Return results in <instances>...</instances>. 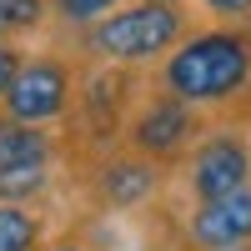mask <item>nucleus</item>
<instances>
[{
	"mask_svg": "<svg viewBox=\"0 0 251 251\" xmlns=\"http://www.w3.org/2000/svg\"><path fill=\"white\" fill-rule=\"evenodd\" d=\"M146 75H151V86L181 96L186 106L206 111L211 121L246 116L251 111V30L206 20Z\"/></svg>",
	"mask_w": 251,
	"mask_h": 251,
	"instance_id": "f257e3e1",
	"label": "nucleus"
},
{
	"mask_svg": "<svg viewBox=\"0 0 251 251\" xmlns=\"http://www.w3.org/2000/svg\"><path fill=\"white\" fill-rule=\"evenodd\" d=\"M191 30H196L191 0H126L80 35H66V46L86 60H106V66H126V71H156Z\"/></svg>",
	"mask_w": 251,
	"mask_h": 251,
	"instance_id": "f03ea898",
	"label": "nucleus"
},
{
	"mask_svg": "<svg viewBox=\"0 0 251 251\" xmlns=\"http://www.w3.org/2000/svg\"><path fill=\"white\" fill-rule=\"evenodd\" d=\"M75 80H80V55L66 40H55L46 50H25L5 100H0V116L30 121V126H60L75 106Z\"/></svg>",
	"mask_w": 251,
	"mask_h": 251,
	"instance_id": "7ed1b4c3",
	"label": "nucleus"
},
{
	"mask_svg": "<svg viewBox=\"0 0 251 251\" xmlns=\"http://www.w3.org/2000/svg\"><path fill=\"white\" fill-rule=\"evenodd\" d=\"M206 126H211L206 111H196V106H186L181 96L151 86V75H146V91L136 100L131 121H126L121 146H131V151H141V156H151V161L176 171V166L191 156V146L206 136Z\"/></svg>",
	"mask_w": 251,
	"mask_h": 251,
	"instance_id": "20e7f679",
	"label": "nucleus"
},
{
	"mask_svg": "<svg viewBox=\"0 0 251 251\" xmlns=\"http://www.w3.org/2000/svg\"><path fill=\"white\" fill-rule=\"evenodd\" d=\"M186 201H211V196H231L241 186H251V131L226 116L211 121L206 136L191 146V156L176 166Z\"/></svg>",
	"mask_w": 251,
	"mask_h": 251,
	"instance_id": "39448f33",
	"label": "nucleus"
},
{
	"mask_svg": "<svg viewBox=\"0 0 251 251\" xmlns=\"http://www.w3.org/2000/svg\"><path fill=\"white\" fill-rule=\"evenodd\" d=\"M166 176H171V166L141 156L131 146H116V151L80 166V181H86V191L100 211H141V206H151L166 191Z\"/></svg>",
	"mask_w": 251,
	"mask_h": 251,
	"instance_id": "423d86ee",
	"label": "nucleus"
},
{
	"mask_svg": "<svg viewBox=\"0 0 251 251\" xmlns=\"http://www.w3.org/2000/svg\"><path fill=\"white\" fill-rule=\"evenodd\" d=\"M181 246L186 251H231L251 246V186L231 196H211V201H191L181 216Z\"/></svg>",
	"mask_w": 251,
	"mask_h": 251,
	"instance_id": "0eeeda50",
	"label": "nucleus"
},
{
	"mask_svg": "<svg viewBox=\"0 0 251 251\" xmlns=\"http://www.w3.org/2000/svg\"><path fill=\"white\" fill-rule=\"evenodd\" d=\"M35 161H66L60 126H30L0 116V166H35Z\"/></svg>",
	"mask_w": 251,
	"mask_h": 251,
	"instance_id": "6e6552de",
	"label": "nucleus"
},
{
	"mask_svg": "<svg viewBox=\"0 0 251 251\" xmlns=\"http://www.w3.org/2000/svg\"><path fill=\"white\" fill-rule=\"evenodd\" d=\"M46 216L25 201H0V251H40L46 246Z\"/></svg>",
	"mask_w": 251,
	"mask_h": 251,
	"instance_id": "1a4fd4ad",
	"label": "nucleus"
},
{
	"mask_svg": "<svg viewBox=\"0 0 251 251\" xmlns=\"http://www.w3.org/2000/svg\"><path fill=\"white\" fill-rule=\"evenodd\" d=\"M55 166L60 161H35V166H0V201H46L55 191Z\"/></svg>",
	"mask_w": 251,
	"mask_h": 251,
	"instance_id": "9d476101",
	"label": "nucleus"
},
{
	"mask_svg": "<svg viewBox=\"0 0 251 251\" xmlns=\"http://www.w3.org/2000/svg\"><path fill=\"white\" fill-rule=\"evenodd\" d=\"M126 0H50V35L66 40V35H80L86 25H96L100 15H111Z\"/></svg>",
	"mask_w": 251,
	"mask_h": 251,
	"instance_id": "9b49d317",
	"label": "nucleus"
},
{
	"mask_svg": "<svg viewBox=\"0 0 251 251\" xmlns=\"http://www.w3.org/2000/svg\"><path fill=\"white\" fill-rule=\"evenodd\" d=\"M0 25L15 40L50 30V0H0Z\"/></svg>",
	"mask_w": 251,
	"mask_h": 251,
	"instance_id": "f8f14e48",
	"label": "nucleus"
},
{
	"mask_svg": "<svg viewBox=\"0 0 251 251\" xmlns=\"http://www.w3.org/2000/svg\"><path fill=\"white\" fill-rule=\"evenodd\" d=\"M191 5L216 25H251V0H191Z\"/></svg>",
	"mask_w": 251,
	"mask_h": 251,
	"instance_id": "ddd939ff",
	"label": "nucleus"
},
{
	"mask_svg": "<svg viewBox=\"0 0 251 251\" xmlns=\"http://www.w3.org/2000/svg\"><path fill=\"white\" fill-rule=\"evenodd\" d=\"M20 60H25V46H20V40H0V100H5L10 80L20 71Z\"/></svg>",
	"mask_w": 251,
	"mask_h": 251,
	"instance_id": "4468645a",
	"label": "nucleus"
},
{
	"mask_svg": "<svg viewBox=\"0 0 251 251\" xmlns=\"http://www.w3.org/2000/svg\"><path fill=\"white\" fill-rule=\"evenodd\" d=\"M40 251H86L80 241H55V246H40Z\"/></svg>",
	"mask_w": 251,
	"mask_h": 251,
	"instance_id": "2eb2a0df",
	"label": "nucleus"
},
{
	"mask_svg": "<svg viewBox=\"0 0 251 251\" xmlns=\"http://www.w3.org/2000/svg\"><path fill=\"white\" fill-rule=\"evenodd\" d=\"M0 40H15V35H10V30H5V25H0Z\"/></svg>",
	"mask_w": 251,
	"mask_h": 251,
	"instance_id": "dca6fc26",
	"label": "nucleus"
},
{
	"mask_svg": "<svg viewBox=\"0 0 251 251\" xmlns=\"http://www.w3.org/2000/svg\"><path fill=\"white\" fill-rule=\"evenodd\" d=\"M181 251H186V246H181ZM231 251H251V246H231Z\"/></svg>",
	"mask_w": 251,
	"mask_h": 251,
	"instance_id": "f3484780",
	"label": "nucleus"
},
{
	"mask_svg": "<svg viewBox=\"0 0 251 251\" xmlns=\"http://www.w3.org/2000/svg\"><path fill=\"white\" fill-rule=\"evenodd\" d=\"M246 30H251V25H246Z\"/></svg>",
	"mask_w": 251,
	"mask_h": 251,
	"instance_id": "a211bd4d",
	"label": "nucleus"
}]
</instances>
